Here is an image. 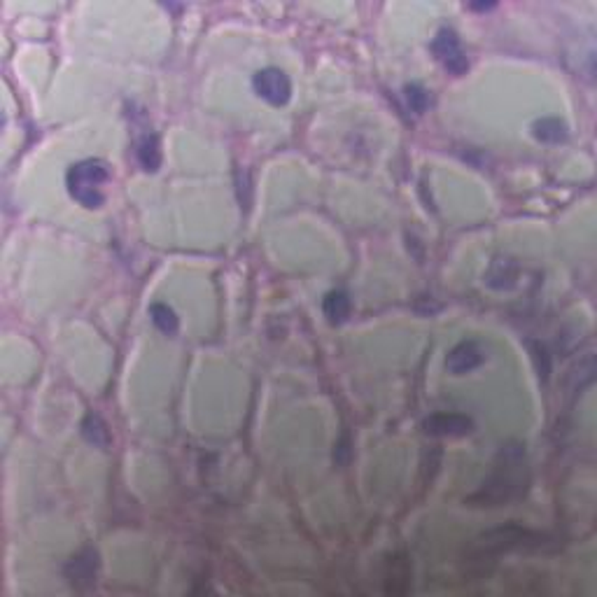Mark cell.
Segmentation results:
<instances>
[{
  "label": "cell",
  "mask_w": 597,
  "mask_h": 597,
  "mask_svg": "<svg viewBox=\"0 0 597 597\" xmlns=\"http://www.w3.org/2000/svg\"><path fill=\"white\" fill-rule=\"evenodd\" d=\"M530 488V469L525 462V451L521 444L502 445L494 460L493 472L484 485L467 497L469 506H504L518 500Z\"/></svg>",
  "instance_id": "cell-1"
},
{
  "label": "cell",
  "mask_w": 597,
  "mask_h": 597,
  "mask_svg": "<svg viewBox=\"0 0 597 597\" xmlns=\"http://www.w3.org/2000/svg\"><path fill=\"white\" fill-rule=\"evenodd\" d=\"M322 310H325L327 320L331 325H341V322L347 320V315H350V298L347 294L343 292H329L322 301Z\"/></svg>",
  "instance_id": "cell-11"
},
{
  "label": "cell",
  "mask_w": 597,
  "mask_h": 597,
  "mask_svg": "<svg viewBox=\"0 0 597 597\" xmlns=\"http://www.w3.org/2000/svg\"><path fill=\"white\" fill-rule=\"evenodd\" d=\"M252 84H255V92L271 105H285L292 96V84H289L288 75L283 71H278V68L259 71Z\"/></svg>",
  "instance_id": "cell-5"
},
{
  "label": "cell",
  "mask_w": 597,
  "mask_h": 597,
  "mask_svg": "<svg viewBox=\"0 0 597 597\" xmlns=\"http://www.w3.org/2000/svg\"><path fill=\"white\" fill-rule=\"evenodd\" d=\"M136 157L145 171H157L161 163V152H159V142L154 136H145L138 142Z\"/></svg>",
  "instance_id": "cell-13"
},
{
  "label": "cell",
  "mask_w": 597,
  "mask_h": 597,
  "mask_svg": "<svg viewBox=\"0 0 597 597\" xmlns=\"http://www.w3.org/2000/svg\"><path fill=\"white\" fill-rule=\"evenodd\" d=\"M534 138L542 142H563L567 138L565 122L555 120V117H543L533 124Z\"/></svg>",
  "instance_id": "cell-12"
},
{
  "label": "cell",
  "mask_w": 597,
  "mask_h": 597,
  "mask_svg": "<svg viewBox=\"0 0 597 597\" xmlns=\"http://www.w3.org/2000/svg\"><path fill=\"white\" fill-rule=\"evenodd\" d=\"M150 318L163 334H175L178 331V315L169 304H152L150 306Z\"/></svg>",
  "instance_id": "cell-14"
},
{
  "label": "cell",
  "mask_w": 597,
  "mask_h": 597,
  "mask_svg": "<svg viewBox=\"0 0 597 597\" xmlns=\"http://www.w3.org/2000/svg\"><path fill=\"white\" fill-rule=\"evenodd\" d=\"M485 347L478 341H462L445 357V369L455 376H465L485 362Z\"/></svg>",
  "instance_id": "cell-7"
},
{
  "label": "cell",
  "mask_w": 597,
  "mask_h": 597,
  "mask_svg": "<svg viewBox=\"0 0 597 597\" xmlns=\"http://www.w3.org/2000/svg\"><path fill=\"white\" fill-rule=\"evenodd\" d=\"M82 435H84V439H87L89 444L98 445V448H108L110 441H113L108 425H105L103 418L96 416V413H89L87 418H84V423H82Z\"/></svg>",
  "instance_id": "cell-10"
},
{
  "label": "cell",
  "mask_w": 597,
  "mask_h": 597,
  "mask_svg": "<svg viewBox=\"0 0 597 597\" xmlns=\"http://www.w3.org/2000/svg\"><path fill=\"white\" fill-rule=\"evenodd\" d=\"M64 574L73 588L93 586L98 574V553L93 549H82L65 563Z\"/></svg>",
  "instance_id": "cell-6"
},
{
  "label": "cell",
  "mask_w": 597,
  "mask_h": 597,
  "mask_svg": "<svg viewBox=\"0 0 597 597\" xmlns=\"http://www.w3.org/2000/svg\"><path fill=\"white\" fill-rule=\"evenodd\" d=\"M110 173L108 166L98 159H84V161L75 163L68 175V191L77 203L84 208H101L103 206V185L108 182Z\"/></svg>",
  "instance_id": "cell-3"
},
{
  "label": "cell",
  "mask_w": 597,
  "mask_h": 597,
  "mask_svg": "<svg viewBox=\"0 0 597 597\" xmlns=\"http://www.w3.org/2000/svg\"><path fill=\"white\" fill-rule=\"evenodd\" d=\"M406 101L408 105H411L413 113H425L429 105V93L425 92L423 87H418V84H411V87H406Z\"/></svg>",
  "instance_id": "cell-15"
},
{
  "label": "cell",
  "mask_w": 597,
  "mask_h": 597,
  "mask_svg": "<svg viewBox=\"0 0 597 597\" xmlns=\"http://www.w3.org/2000/svg\"><path fill=\"white\" fill-rule=\"evenodd\" d=\"M476 546L478 558H485V555H500L506 551H546L553 549L555 543L549 534L534 533V530H527L516 523H509V525L494 527V530L481 534Z\"/></svg>",
  "instance_id": "cell-2"
},
{
  "label": "cell",
  "mask_w": 597,
  "mask_h": 597,
  "mask_svg": "<svg viewBox=\"0 0 597 597\" xmlns=\"http://www.w3.org/2000/svg\"><path fill=\"white\" fill-rule=\"evenodd\" d=\"M423 427L432 436H467L474 432V420L465 413H435Z\"/></svg>",
  "instance_id": "cell-8"
},
{
  "label": "cell",
  "mask_w": 597,
  "mask_h": 597,
  "mask_svg": "<svg viewBox=\"0 0 597 597\" xmlns=\"http://www.w3.org/2000/svg\"><path fill=\"white\" fill-rule=\"evenodd\" d=\"M432 52H435L436 61H439L451 75H465V73L469 71L467 54H465V49H462L455 33L448 31V28H441V31L436 33V38L432 40Z\"/></svg>",
  "instance_id": "cell-4"
},
{
  "label": "cell",
  "mask_w": 597,
  "mask_h": 597,
  "mask_svg": "<svg viewBox=\"0 0 597 597\" xmlns=\"http://www.w3.org/2000/svg\"><path fill=\"white\" fill-rule=\"evenodd\" d=\"M518 273H521V267H518L516 259H511V257H494V259L490 261L488 271H485V285L493 289L516 288Z\"/></svg>",
  "instance_id": "cell-9"
}]
</instances>
